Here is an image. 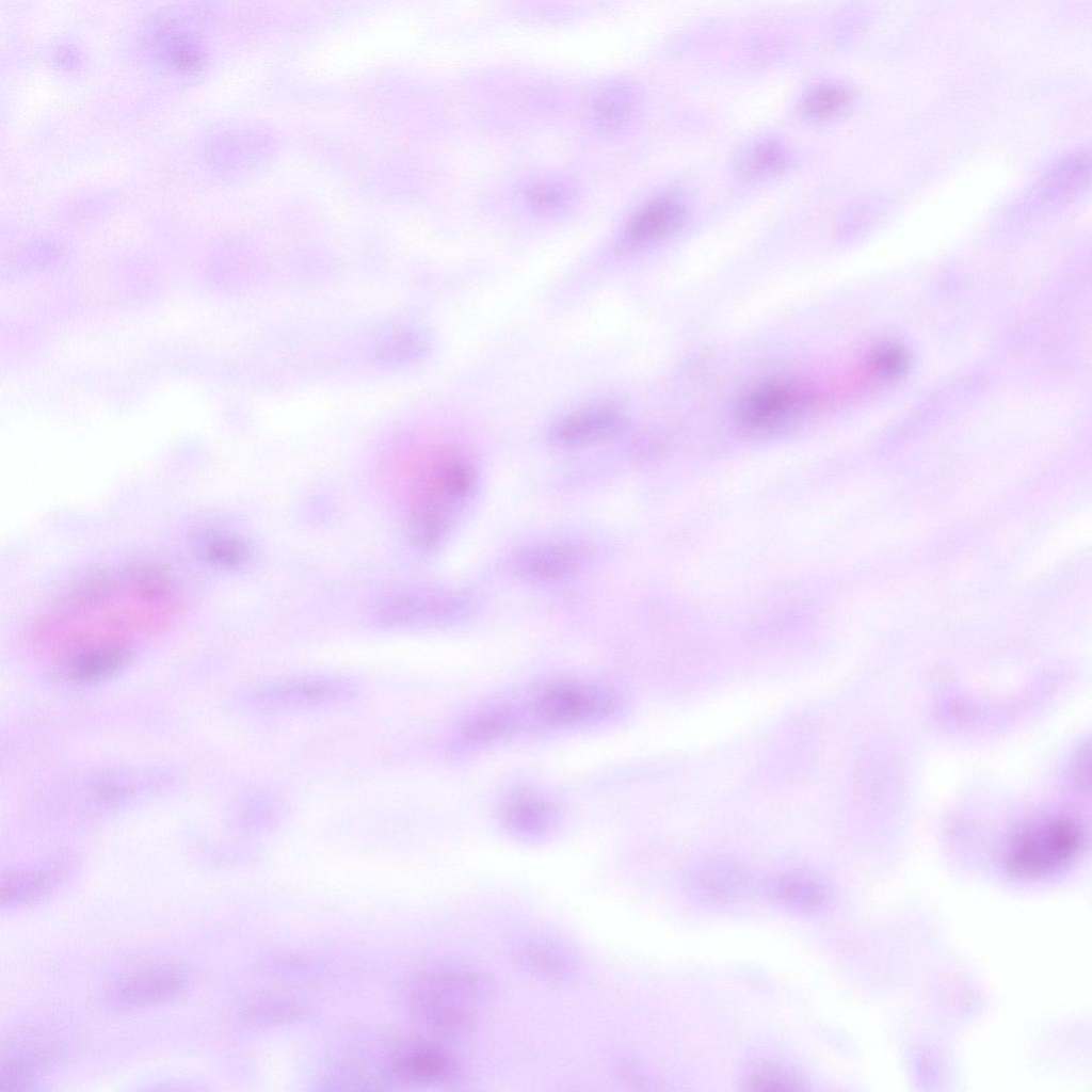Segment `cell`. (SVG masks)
<instances>
[{
    "mask_svg": "<svg viewBox=\"0 0 1092 1092\" xmlns=\"http://www.w3.org/2000/svg\"><path fill=\"white\" fill-rule=\"evenodd\" d=\"M180 607L168 576L126 569L64 597L35 623L31 640L44 653L65 658L67 667L90 660L122 664L134 642L166 628Z\"/></svg>",
    "mask_w": 1092,
    "mask_h": 1092,
    "instance_id": "1",
    "label": "cell"
},
{
    "mask_svg": "<svg viewBox=\"0 0 1092 1092\" xmlns=\"http://www.w3.org/2000/svg\"><path fill=\"white\" fill-rule=\"evenodd\" d=\"M528 695L518 704L494 707L504 736L521 729L596 722L613 714L621 705L608 690L572 680L547 684Z\"/></svg>",
    "mask_w": 1092,
    "mask_h": 1092,
    "instance_id": "2",
    "label": "cell"
},
{
    "mask_svg": "<svg viewBox=\"0 0 1092 1092\" xmlns=\"http://www.w3.org/2000/svg\"><path fill=\"white\" fill-rule=\"evenodd\" d=\"M486 980L464 967H444L423 975L413 987L412 1008L430 1031L452 1035L469 1030L473 1007L486 995Z\"/></svg>",
    "mask_w": 1092,
    "mask_h": 1092,
    "instance_id": "3",
    "label": "cell"
},
{
    "mask_svg": "<svg viewBox=\"0 0 1092 1092\" xmlns=\"http://www.w3.org/2000/svg\"><path fill=\"white\" fill-rule=\"evenodd\" d=\"M1081 845L1078 826L1063 818H1043L1019 828L1009 842L1006 861L1011 870L1041 876L1071 861Z\"/></svg>",
    "mask_w": 1092,
    "mask_h": 1092,
    "instance_id": "4",
    "label": "cell"
},
{
    "mask_svg": "<svg viewBox=\"0 0 1092 1092\" xmlns=\"http://www.w3.org/2000/svg\"><path fill=\"white\" fill-rule=\"evenodd\" d=\"M355 682L333 676H301L259 685L253 705L264 710L321 707L347 702L357 694Z\"/></svg>",
    "mask_w": 1092,
    "mask_h": 1092,
    "instance_id": "5",
    "label": "cell"
},
{
    "mask_svg": "<svg viewBox=\"0 0 1092 1092\" xmlns=\"http://www.w3.org/2000/svg\"><path fill=\"white\" fill-rule=\"evenodd\" d=\"M184 973L175 966H154L113 982L106 992L108 1003L117 1009H138L170 1002L187 989Z\"/></svg>",
    "mask_w": 1092,
    "mask_h": 1092,
    "instance_id": "6",
    "label": "cell"
},
{
    "mask_svg": "<svg viewBox=\"0 0 1092 1092\" xmlns=\"http://www.w3.org/2000/svg\"><path fill=\"white\" fill-rule=\"evenodd\" d=\"M808 404V397L784 384H766L750 392L739 407L741 423L756 431H769L794 418Z\"/></svg>",
    "mask_w": 1092,
    "mask_h": 1092,
    "instance_id": "7",
    "label": "cell"
},
{
    "mask_svg": "<svg viewBox=\"0 0 1092 1092\" xmlns=\"http://www.w3.org/2000/svg\"><path fill=\"white\" fill-rule=\"evenodd\" d=\"M624 423L616 405L604 403L565 416L549 431V440L559 447H577L605 439L617 433Z\"/></svg>",
    "mask_w": 1092,
    "mask_h": 1092,
    "instance_id": "8",
    "label": "cell"
},
{
    "mask_svg": "<svg viewBox=\"0 0 1092 1092\" xmlns=\"http://www.w3.org/2000/svg\"><path fill=\"white\" fill-rule=\"evenodd\" d=\"M589 556L588 545L574 542L549 543L521 552L515 559L514 571L525 579L552 580L579 569Z\"/></svg>",
    "mask_w": 1092,
    "mask_h": 1092,
    "instance_id": "9",
    "label": "cell"
},
{
    "mask_svg": "<svg viewBox=\"0 0 1092 1092\" xmlns=\"http://www.w3.org/2000/svg\"><path fill=\"white\" fill-rule=\"evenodd\" d=\"M464 598L455 596H396L381 611L389 624H445L465 611Z\"/></svg>",
    "mask_w": 1092,
    "mask_h": 1092,
    "instance_id": "10",
    "label": "cell"
},
{
    "mask_svg": "<svg viewBox=\"0 0 1092 1092\" xmlns=\"http://www.w3.org/2000/svg\"><path fill=\"white\" fill-rule=\"evenodd\" d=\"M65 871L64 866L50 864L7 873L0 885L1 906L13 909L38 901L60 884Z\"/></svg>",
    "mask_w": 1092,
    "mask_h": 1092,
    "instance_id": "11",
    "label": "cell"
},
{
    "mask_svg": "<svg viewBox=\"0 0 1092 1092\" xmlns=\"http://www.w3.org/2000/svg\"><path fill=\"white\" fill-rule=\"evenodd\" d=\"M687 886L705 901L724 902L743 896L749 878L741 869L728 864H705L690 870Z\"/></svg>",
    "mask_w": 1092,
    "mask_h": 1092,
    "instance_id": "12",
    "label": "cell"
},
{
    "mask_svg": "<svg viewBox=\"0 0 1092 1092\" xmlns=\"http://www.w3.org/2000/svg\"><path fill=\"white\" fill-rule=\"evenodd\" d=\"M502 821L523 834L547 831L556 821L557 808L552 802L533 791H517L503 800L500 807Z\"/></svg>",
    "mask_w": 1092,
    "mask_h": 1092,
    "instance_id": "13",
    "label": "cell"
},
{
    "mask_svg": "<svg viewBox=\"0 0 1092 1092\" xmlns=\"http://www.w3.org/2000/svg\"><path fill=\"white\" fill-rule=\"evenodd\" d=\"M396 1072L408 1083L438 1085L449 1081L456 1075L457 1063L446 1050L427 1045L415 1047L403 1055Z\"/></svg>",
    "mask_w": 1092,
    "mask_h": 1092,
    "instance_id": "14",
    "label": "cell"
},
{
    "mask_svg": "<svg viewBox=\"0 0 1092 1092\" xmlns=\"http://www.w3.org/2000/svg\"><path fill=\"white\" fill-rule=\"evenodd\" d=\"M684 219V209L670 198L656 199L637 211L625 228V240L640 245L659 239L675 228Z\"/></svg>",
    "mask_w": 1092,
    "mask_h": 1092,
    "instance_id": "15",
    "label": "cell"
},
{
    "mask_svg": "<svg viewBox=\"0 0 1092 1092\" xmlns=\"http://www.w3.org/2000/svg\"><path fill=\"white\" fill-rule=\"evenodd\" d=\"M636 105L632 87L626 82L616 81L607 85L594 99L592 119L599 130L606 133L617 132L629 123Z\"/></svg>",
    "mask_w": 1092,
    "mask_h": 1092,
    "instance_id": "16",
    "label": "cell"
},
{
    "mask_svg": "<svg viewBox=\"0 0 1092 1092\" xmlns=\"http://www.w3.org/2000/svg\"><path fill=\"white\" fill-rule=\"evenodd\" d=\"M54 1053L47 1049H29L12 1054L3 1061L0 1070V1092H16L29 1089L52 1064Z\"/></svg>",
    "mask_w": 1092,
    "mask_h": 1092,
    "instance_id": "17",
    "label": "cell"
},
{
    "mask_svg": "<svg viewBox=\"0 0 1092 1092\" xmlns=\"http://www.w3.org/2000/svg\"><path fill=\"white\" fill-rule=\"evenodd\" d=\"M774 895L785 906L799 913H815L826 900L824 887L803 874H786L774 883Z\"/></svg>",
    "mask_w": 1092,
    "mask_h": 1092,
    "instance_id": "18",
    "label": "cell"
},
{
    "mask_svg": "<svg viewBox=\"0 0 1092 1092\" xmlns=\"http://www.w3.org/2000/svg\"><path fill=\"white\" fill-rule=\"evenodd\" d=\"M521 960L532 974L549 979H562L571 969L567 957L556 945L542 938L525 945Z\"/></svg>",
    "mask_w": 1092,
    "mask_h": 1092,
    "instance_id": "19",
    "label": "cell"
},
{
    "mask_svg": "<svg viewBox=\"0 0 1092 1092\" xmlns=\"http://www.w3.org/2000/svg\"><path fill=\"white\" fill-rule=\"evenodd\" d=\"M575 196L574 187L566 179L541 178L524 191L526 204L536 212L551 213L566 207Z\"/></svg>",
    "mask_w": 1092,
    "mask_h": 1092,
    "instance_id": "20",
    "label": "cell"
},
{
    "mask_svg": "<svg viewBox=\"0 0 1092 1092\" xmlns=\"http://www.w3.org/2000/svg\"><path fill=\"white\" fill-rule=\"evenodd\" d=\"M745 1089L756 1091L804 1090L801 1078L791 1070L774 1062L755 1066L746 1076Z\"/></svg>",
    "mask_w": 1092,
    "mask_h": 1092,
    "instance_id": "21",
    "label": "cell"
},
{
    "mask_svg": "<svg viewBox=\"0 0 1092 1092\" xmlns=\"http://www.w3.org/2000/svg\"><path fill=\"white\" fill-rule=\"evenodd\" d=\"M787 152L778 143L766 141L751 148L741 160L739 170L748 178L759 177L782 170Z\"/></svg>",
    "mask_w": 1092,
    "mask_h": 1092,
    "instance_id": "22",
    "label": "cell"
},
{
    "mask_svg": "<svg viewBox=\"0 0 1092 1092\" xmlns=\"http://www.w3.org/2000/svg\"><path fill=\"white\" fill-rule=\"evenodd\" d=\"M476 481L477 473L470 464L452 462L440 469L434 486L440 495L456 500L467 497L475 488Z\"/></svg>",
    "mask_w": 1092,
    "mask_h": 1092,
    "instance_id": "23",
    "label": "cell"
},
{
    "mask_svg": "<svg viewBox=\"0 0 1092 1092\" xmlns=\"http://www.w3.org/2000/svg\"><path fill=\"white\" fill-rule=\"evenodd\" d=\"M850 100V93L836 85L813 92L805 100V110L815 117H825L841 111Z\"/></svg>",
    "mask_w": 1092,
    "mask_h": 1092,
    "instance_id": "24",
    "label": "cell"
}]
</instances>
